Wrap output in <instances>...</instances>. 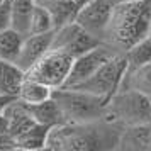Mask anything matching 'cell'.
<instances>
[{"label":"cell","mask_w":151,"mask_h":151,"mask_svg":"<svg viewBox=\"0 0 151 151\" xmlns=\"http://www.w3.org/2000/svg\"><path fill=\"white\" fill-rule=\"evenodd\" d=\"M151 21V0H126L114 4L102 42L116 53H124L134 42L148 36Z\"/></svg>","instance_id":"6da1fadb"},{"label":"cell","mask_w":151,"mask_h":151,"mask_svg":"<svg viewBox=\"0 0 151 151\" xmlns=\"http://www.w3.org/2000/svg\"><path fill=\"white\" fill-rule=\"evenodd\" d=\"M119 129L121 126L109 122L105 119L85 124L65 122L49 129L44 150L92 151L107 148L116 150Z\"/></svg>","instance_id":"7a4b0ae2"},{"label":"cell","mask_w":151,"mask_h":151,"mask_svg":"<svg viewBox=\"0 0 151 151\" xmlns=\"http://www.w3.org/2000/svg\"><path fill=\"white\" fill-rule=\"evenodd\" d=\"M51 97L55 99L58 107L61 110L65 122L71 124H85V122H95L104 119L105 104L100 97L83 92L78 88H55L51 92Z\"/></svg>","instance_id":"3957f363"},{"label":"cell","mask_w":151,"mask_h":151,"mask_svg":"<svg viewBox=\"0 0 151 151\" xmlns=\"http://www.w3.org/2000/svg\"><path fill=\"white\" fill-rule=\"evenodd\" d=\"M104 119L117 126L151 122L150 97L127 88H119L105 104Z\"/></svg>","instance_id":"277c9868"},{"label":"cell","mask_w":151,"mask_h":151,"mask_svg":"<svg viewBox=\"0 0 151 151\" xmlns=\"http://www.w3.org/2000/svg\"><path fill=\"white\" fill-rule=\"evenodd\" d=\"M124 73H126V58L122 53H116L105 63H102L87 80H83L82 83H78L76 87H71V88L83 90V92L100 97L104 100H109L119 90Z\"/></svg>","instance_id":"5b68a950"},{"label":"cell","mask_w":151,"mask_h":151,"mask_svg":"<svg viewBox=\"0 0 151 151\" xmlns=\"http://www.w3.org/2000/svg\"><path fill=\"white\" fill-rule=\"evenodd\" d=\"M71 61L73 58H70L61 51L48 49L27 71H24V76L42 83L51 90L61 88L70 73Z\"/></svg>","instance_id":"8992f818"},{"label":"cell","mask_w":151,"mask_h":151,"mask_svg":"<svg viewBox=\"0 0 151 151\" xmlns=\"http://www.w3.org/2000/svg\"><path fill=\"white\" fill-rule=\"evenodd\" d=\"M97 44H100V39H97L95 36H92L87 31H83L73 21L70 24H65V26L53 31L49 49L61 51L65 55H68L70 58H76V56L87 53L88 49L95 48Z\"/></svg>","instance_id":"52a82bcc"},{"label":"cell","mask_w":151,"mask_h":151,"mask_svg":"<svg viewBox=\"0 0 151 151\" xmlns=\"http://www.w3.org/2000/svg\"><path fill=\"white\" fill-rule=\"evenodd\" d=\"M116 55V51L112 48H109L107 44H97L95 48L88 49L87 53L73 58L71 61V68H70V73L66 76V80L63 83L65 88H71V87H76L78 83H82L83 80H87L93 71H95L102 63H105L110 56Z\"/></svg>","instance_id":"ba28073f"},{"label":"cell","mask_w":151,"mask_h":151,"mask_svg":"<svg viewBox=\"0 0 151 151\" xmlns=\"http://www.w3.org/2000/svg\"><path fill=\"white\" fill-rule=\"evenodd\" d=\"M110 9H112V4L107 0H92L90 4H87L85 7L78 10L75 22L83 31L95 36L102 42V36L107 26V21H109Z\"/></svg>","instance_id":"9c48e42d"},{"label":"cell","mask_w":151,"mask_h":151,"mask_svg":"<svg viewBox=\"0 0 151 151\" xmlns=\"http://www.w3.org/2000/svg\"><path fill=\"white\" fill-rule=\"evenodd\" d=\"M55 31V29H53ZM53 31L48 32H41V34H27L24 36L19 49V55L15 60V66L21 68L22 71H27L32 65H34L39 58H41L51 46V37H53Z\"/></svg>","instance_id":"30bf717a"},{"label":"cell","mask_w":151,"mask_h":151,"mask_svg":"<svg viewBox=\"0 0 151 151\" xmlns=\"http://www.w3.org/2000/svg\"><path fill=\"white\" fill-rule=\"evenodd\" d=\"M151 122L121 126L116 150L121 151H150Z\"/></svg>","instance_id":"8fae6325"},{"label":"cell","mask_w":151,"mask_h":151,"mask_svg":"<svg viewBox=\"0 0 151 151\" xmlns=\"http://www.w3.org/2000/svg\"><path fill=\"white\" fill-rule=\"evenodd\" d=\"M2 114L5 117V126H7L9 134L14 139L19 134H22L24 131H27L34 124V119L31 117L26 104L21 102L17 97L5 105V109L2 110Z\"/></svg>","instance_id":"7c38bea8"},{"label":"cell","mask_w":151,"mask_h":151,"mask_svg":"<svg viewBox=\"0 0 151 151\" xmlns=\"http://www.w3.org/2000/svg\"><path fill=\"white\" fill-rule=\"evenodd\" d=\"M31 117L34 119V122L48 126V127H55L60 124H65V117H63L61 110L58 107V104L55 102L53 97H49L42 102L37 104H26Z\"/></svg>","instance_id":"4fadbf2b"},{"label":"cell","mask_w":151,"mask_h":151,"mask_svg":"<svg viewBox=\"0 0 151 151\" xmlns=\"http://www.w3.org/2000/svg\"><path fill=\"white\" fill-rule=\"evenodd\" d=\"M119 88L134 90L146 97H151V63H146L143 66L132 70H126Z\"/></svg>","instance_id":"5bb4252c"},{"label":"cell","mask_w":151,"mask_h":151,"mask_svg":"<svg viewBox=\"0 0 151 151\" xmlns=\"http://www.w3.org/2000/svg\"><path fill=\"white\" fill-rule=\"evenodd\" d=\"M41 5L48 10L51 22H53V29L73 22L78 14V9L73 5L71 0H48V2H42Z\"/></svg>","instance_id":"9a60e30c"},{"label":"cell","mask_w":151,"mask_h":151,"mask_svg":"<svg viewBox=\"0 0 151 151\" xmlns=\"http://www.w3.org/2000/svg\"><path fill=\"white\" fill-rule=\"evenodd\" d=\"M49 129L51 127H48V126L34 122L27 131H24L22 134H19L14 139V150H27V151L44 150Z\"/></svg>","instance_id":"2e32d148"},{"label":"cell","mask_w":151,"mask_h":151,"mask_svg":"<svg viewBox=\"0 0 151 151\" xmlns=\"http://www.w3.org/2000/svg\"><path fill=\"white\" fill-rule=\"evenodd\" d=\"M24 80V71L14 63L0 60V95L17 97L19 87Z\"/></svg>","instance_id":"e0dca14e"},{"label":"cell","mask_w":151,"mask_h":151,"mask_svg":"<svg viewBox=\"0 0 151 151\" xmlns=\"http://www.w3.org/2000/svg\"><path fill=\"white\" fill-rule=\"evenodd\" d=\"M32 7H34V0H10V27L21 32L22 36L27 34Z\"/></svg>","instance_id":"ac0fdd59"},{"label":"cell","mask_w":151,"mask_h":151,"mask_svg":"<svg viewBox=\"0 0 151 151\" xmlns=\"http://www.w3.org/2000/svg\"><path fill=\"white\" fill-rule=\"evenodd\" d=\"M51 92L53 90L49 87L24 76L21 87H19V92H17V99L24 104H37V102H42V100L49 99Z\"/></svg>","instance_id":"d6986e66"},{"label":"cell","mask_w":151,"mask_h":151,"mask_svg":"<svg viewBox=\"0 0 151 151\" xmlns=\"http://www.w3.org/2000/svg\"><path fill=\"white\" fill-rule=\"evenodd\" d=\"M126 58V70H132L137 66H143L146 63H151V39L143 37L134 42L131 48L122 53Z\"/></svg>","instance_id":"ffe728a7"},{"label":"cell","mask_w":151,"mask_h":151,"mask_svg":"<svg viewBox=\"0 0 151 151\" xmlns=\"http://www.w3.org/2000/svg\"><path fill=\"white\" fill-rule=\"evenodd\" d=\"M24 36L14 31L12 27L0 31V60L9 63H15L19 49H21Z\"/></svg>","instance_id":"44dd1931"},{"label":"cell","mask_w":151,"mask_h":151,"mask_svg":"<svg viewBox=\"0 0 151 151\" xmlns=\"http://www.w3.org/2000/svg\"><path fill=\"white\" fill-rule=\"evenodd\" d=\"M48 31H53L51 17H49L48 10L42 7L41 4L34 2V7L31 10V17H29L27 34H41V32H48Z\"/></svg>","instance_id":"7402d4cb"},{"label":"cell","mask_w":151,"mask_h":151,"mask_svg":"<svg viewBox=\"0 0 151 151\" xmlns=\"http://www.w3.org/2000/svg\"><path fill=\"white\" fill-rule=\"evenodd\" d=\"M10 27V0L0 4V31Z\"/></svg>","instance_id":"603a6c76"},{"label":"cell","mask_w":151,"mask_h":151,"mask_svg":"<svg viewBox=\"0 0 151 151\" xmlns=\"http://www.w3.org/2000/svg\"><path fill=\"white\" fill-rule=\"evenodd\" d=\"M0 150H14V137L5 127H0Z\"/></svg>","instance_id":"cb8c5ba5"},{"label":"cell","mask_w":151,"mask_h":151,"mask_svg":"<svg viewBox=\"0 0 151 151\" xmlns=\"http://www.w3.org/2000/svg\"><path fill=\"white\" fill-rule=\"evenodd\" d=\"M14 99H15V97H4V95H0V112L5 109V105H7L10 100H14Z\"/></svg>","instance_id":"d4e9b609"},{"label":"cell","mask_w":151,"mask_h":151,"mask_svg":"<svg viewBox=\"0 0 151 151\" xmlns=\"http://www.w3.org/2000/svg\"><path fill=\"white\" fill-rule=\"evenodd\" d=\"M71 2H73V5H75V7L78 9V10H80V9H82V7H85L87 4H90L92 0H71Z\"/></svg>","instance_id":"484cf974"},{"label":"cell","mask_w":151,"mask_h":151,"mask_svg":"<svg viewBox=\"0 0 151 151\" xmlns=\"http://www.w3.org/2000/svg\"><path fill=\"white\" fill-rule=\"evenodd\" d=\"M107 2H110V4L114 5V4H119V2H126V0H107Z\"/></svg>","instance_id":"4316f807"},{"label":"cell","mask_w":151,"mask_h":151,"mask_svg":"<svg viewBox=\"0 0 151 151\" xmlns=\"http://www.w3.org/2000/svg\"><path fill=\"white\" fill-rule=\"evenodd\" d=\"M146 37H150L151 39V21H150V29H148V36H146Z\"/></svg>","instance_id":"83f0119b"},{"label":"cell","mask_w":151,"mask_h":151,"mask_svg":"<svg viewBox=\"0 0 151 151\" xmlns=\"http://www.w3.org/2000/svg\"><path fill=\"white\" fill-rule=\"evenodd\" d=\"M42 2H48V0H36V4H42Z\"/></svg>","instance_id":"f1b7e54d"},{"label":"cell","mask_w":151,"mask_h":151,"mask_svg":"<svg viewBox=\"0 0 151 151\" xmlns=\"http://www.w3.org/2000/svg\"><path fill=\"white\" fill-rule=\"evenodd\" d=\"M150 151H151V131H150Z\"/></svg>","instance_id":"f546056e"},{"label":"cell","mask_w":151,"mask_h":151,"mask_svg":"<svg viewBox=\"0 0 151 151\" xmlns=\"http://www.w3.org/2000/svg\"><path fill=\"white\" fill-rule=\"evenodd\" d=\"M2 2H4V0H0V4H2Z\"/></svg>","instance_id":"4dcf8cb0"},{"label":"cell","mask_w":151,"mask_h":151,"mask_svg":"<svg viewBox=\"0 0 151 151\" xmlns=\"http://www.w3.org/2000/svg\"><path fill=\"white\" fill-rule=\"evenodd\" d=\"M34 2H36V0H34Z\"/></svg>","instance_id":"1f68e13d"}]
</instances>
